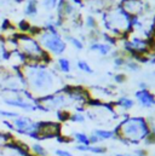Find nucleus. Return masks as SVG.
I'll return each instance as SVG.
<instances>
[{"mask_svg":"<svg viewBox=\"0 0 155 156\" xmlns=\"http://www.w3.org/2000/svg\"><path fill=\"white\" fill-rule=\"evenodd\" d=\"M20 72L26 88L38 99L59 91L57 88L61 85V79L56 70L50 69L45 63H24Z\"/></svg>","mask_w":155,"mask_h":156,"instance_id":"nucleus-1","label":"nucleus"},{"mask_svg":"<svg viewBox=\"0 0 155 156\" xmlns=\"http://www.w3.org/2000/svg\"><path fill=\"white\" fill-rule=\"evenodd\" d=\"M114 131L117 140L128 147L143 143L152 133L150 122L142 116H126L121 119Z\"/></svg>","mask_w":155,"mask_h":156,"instance_id":"nucleus-2","label":"nucleus"},{"mask_svg":"<svg viewBox=\"0 0 155 156\" xmlns=\"http://www.w3.org/2000/svg\"><path fill=\"white\" fill-rule=\"evenodd\" d=\"M15 39L17 42V51L24 57L27 63H46L50 61L49 55L44 51L35 38L26 34H20L16 35Z\"/></svg>","mask_w":155,"mask_h":156,"instance_id":"nucleus-3","label":"nucleus"},{"mask_svg":"<svg viewBox=\"0 0 155 156\" xmlns=\"http://www.w3.org/2000/svg\"><path fill=\"white\" fill-rule=\"evenodd\" d=\"M103 24L109 32V34L113 35V38L128 34V32L132 29L131 16L122 7H119L114 11L106 12L103 15Z\"/></svg>","mask_w":155,"mask_h":156,"instance_id":"nucleus-4","label":"nucleus"},{"mask_svg":"<svg viewBox=\"0 0 155 156\" xmlns=\"http://www.w3.org/2000/svg\"><path fill=\"white\" fill-rule=\"evenodd\" d=\"M42 121H37L26 115H18L13 120H2V125L9 128V131L17 133L20 136L28 137L33 140H39V133Z\"/></svg>","mask_w":155,"mask_h":156,"instance_id":"nucleus-5","label":"nucleus"},{"mask_svg":"<svg viewBox=\"0 0 155 156\" xmlns=\"http://www.w3.org/2000/svg\"><path fill=\"white\" fill-rule=\"evenodd\" d=\"M35 39L47 55L62 56L67 50V41L58 32H49L42 29L37 33Z\"/></svg>","mask_w":155,"mask_h":156,"instance_id":"nucleus-6","label":"nucleus"},{"mask_svg":"<svg viewBox=\"0 0 155 156\" xmlns=\"http://www.w3.org/2000/svg\"><path fill=\"white\" fill-rule=\"evenodd\" d=\"M2 102L5 105H7L10 108L21 109V110L27 112V113H33V112L40 110L38 99L27 88L21 91L20 93L12 94L10 97H5L2 99Z\"/></svg>","mask_w":155,"mask_h":156,"instance_id":"nucleus-7","label":"nucleus"},{"mask_svg":"<svg viewBox=\"0 0 155 156\" xmlns=\"http://www.w3.org/2000/svg\"><path fill=\"white\" fill-rule=\"evenodd\" d=\"M124 48L131 53V56L136 59H138L139 57H142L143 55L148 53L149 50L152 48V44L150 41L139 38V37H131L130 39L125 40L124 42Z\"/></svg>","mask_w":155,"mask_h":156,"instance_id":"nucleus-8","label":"nucleus"},{"mask_svg":"<svg viewBox=\"0 0 155 156\" xmlns=\"http://www.w3.org/2000/svg\"><path fill=\"white\" fill-rule=\"evenodd\" d=\"M0 156H32L28 145L18 139L12 138L10 142L0 147Z\"/></svg>","mask_w":155,"mask_h":156,"instance_id":"nucleus-9","label":"nucleus"},{"mask_svg":"<svg viewBox=\"0 0 155 156\" xmlns=\"http://www.w3.org/2000/svg\"><path fill=\"white\" fill-rule=\"evenodd\" d=\"M61 137V125L53 121H42L39 133V140L53 139Z\"/></svg>","mask_w":155,"mask_h":156,"instance_id":"nucleus-10","label":"nucleus"},{"mask_svg":"<svg viewBox=\"0 0 155 156\" xmlns=\"http://www.w3.org/2000/svg\"><path fill=\"white\" fill-rule=\"evenodd\" d=\"M135 101L139 107L144 109H154L155 108V94L147 90H138L135 93Z\"/></svg>","mask_w":155,"mask_h":156,"instance_id":"nucleus-11","label":"nucleus"},{"mask_svg":"<svg viewBox=\"0 0 155 156\" xmlns=\"http://www.w3.org/2000/svg\"><path fill=\"white\" fill-rule=\"evenodd\" d=\"M74 150L78 153H82V154H91V155H101L104 156L107 155L108 149L107 147L102 145V144H96V145H79V144H74Z\"/></svg>","mask_w":155,"mask_h":156,"instance_id":"nucleus-12","label":"nucleus"},{"mask_svg":"<svg viewBox=\"0 0 155 156\" xmlns=\"http://www.w3.org/2000/svg\"><path fill=\"white\" fill-rule=\"evenodd\" d=\"M91 134L98 140L99 144L103 143V142L117 140L114 128H113V129H110V128H102V127H99V128H93V129L91 131Z\"/></svg>","mask_w":155,"mask_h":156,"instance_id":"nucleus-13","label":"nucleus"},{"mask_svg":"<svg viewBox=\"0 0 155 156\" xmlns=\"http://www.w3.org/2000/svg\"><path fill=\"white\" fill-rule=\"evenodd\" d=\"M88 50L92 51V52L98 53L102 57H107V56H109V55L113 53V46L109 45L106 41H99V40H97V41H90Z\"/></svg>","mask_w":155,"mask_h":156,"instance_id":"nucleus-14","label":"nucleus"},{"mask_svg":"<svg viewBox=\"0 0 155 156\" xmlns=\"http://www.w3.org/2000/svg\"><path fill=\"white\" fill-rule=\"evenodd\" d=\"M70 142L79 145H90V134L84 131H73L70 137Z\"/></svg>","mask_w":155,"mask_h":156,"instance_id":"nucleus-15","label":"nucleus"},{"mask_svg":"<svg viewBox=\"0 0 155 156\" xmlns=\"http://www.w3.org/2000/svg\"><path fill=\"white\" fill-rule=\"evenodd\" d=\"M28 150H29V154L32 156H50L47 148L44 144H41L40 142H37V140H34L28 147Z\"/></svg>","mask_w":155,"mask_h":156,"instance_id":"nucleus-16","label":"nucleus"},{"mask_svg":"<svg viewBox=\"0 0 155 156\" xmlns=\"http://www.w3.org/2000/svg\"><path fill=\"white\" fill-rule=\"evenodd\" d=\"M135 104H136V101L131 97H127V96H121L114 103V105H116L117 108H120L121 110H125V112L131 110L135 107Z\"/></svg>","mask_w":155,"mask_h":156,"instance_id":"nucleus-17","label":"nucleus"},{"mask_svg":"<svg viewBox=\"0 0 155 156\" xmlns=\"http://www.w3.org/2000/svg\"><path fill=\"white\" fill-rule=\"evenodd\" d=\"M122 69H125V70H127L130 73H138L141 70V64L136 58L130 57V58L125 59V64H124Z\"/></svg>","mask_w":155,"mask_h":156,"instance_id":"nucleus-18","label":"nucleus"},{"mask_svg":"<svg viewBox=\"0 0 155 156\" xmlns=\"http://www.w3.org/2000/svg\"><path fill=\"white\" fill-rule=\"evenodd\" d=\"M56 66H57V69H58L62 74H69V73L72 72V63H70V61H69L68 58H66V57H59V58L57 59Z\"/></svg>","mask_w":155,"mask_h":156,"instance_id":"nucleus-19","label":"nucleus"},{"mask_svg":"<svg viewBox=\"0 0 155 156\" xmlns=\"http://www.w3.org/2000/svg\"><path fill=\"white\" fill-rule=\"evenodd\" d=\"M24 15L27 17H35L38 15V1L37 0H28L24 6Z\"/></svg>","mask_w":155,"mask_h":156,"instance_id":"nucleus-20","label":"nucleus"},{"mask_svg":"<svg viewBox=\"0 0 155 156\" xmlns=\"http://www.w3.org/2000/svg\"><path fill=\"white\" fill-rule=\"evenodd\" d=\"M70 122L73 123H78V125H82L86 122L87 116L86 114L84 113V110H75L74 113H70L69 114V119H68Z\"/></svg>","mask_w":155,"mask_h":156,"instance_id":"nucleus-21","label":"nucleus"},{"mask_svg":"<svg viewBox=\"0 0 155 156\" xmlns=\"http://www.w3.org/2000/svg\"><path fill=\"white\" fill-rule=\"evenodd\" d=\"M11 52L6 46V40L0 35V61H9L11 58Z\"/></svg>","mask_w":155,"mask_h":156,"instance_id":"nucleus-22","label":"nucleus"},{"mask_svg":"<svg viewBox=\"0 0 155 156\" xmlns=\"http://www.w3.org/2000/svg\"><path fill=\"white\" fill-rule=\"evenodd\" d=\"M66 41H68L77 51H82L84 47H85L82 39L77 38V37H73V35H67V37H66Z\"/></svg>","mask_w":155,"mask_h":156,"instance_id":"nucleus-23","label":"nucleus"},{"mask_svg":"<svg viewBox=\"0 0 155 156\" xmlns=\"http://www.w3.org/2000/svg\"><path fill=\"white\" fill-rule=\"evenodd\" d=\"M77 68L80 70V72H82V73H85V74H93V69H92V67L88 64V62H86L85 59H79L77 62Z\"/></svg>","mask_w":155,"mask_h":156,"instance_id":"nucleus-24","label":"nucleus"},{"mask_svg":"<svg viewBox=\"0 0 155 156\" xmlns=\"http://www.w3.org/2000/svg\"><path fill=\"white\" fill-rule=\"evenodd\" d=\"M20 114L15 110H10V109H0V117H2L4 120H13L18 116Z\"/></svg>","mask_w":155,"mask_h":156,"instance_id":"nucleus-25","label":"nucleus"},{"mask_svg":"<svg viewBox=\"0 0 155 156\" xmlns=\"http://www.w3.org/2000/svg\"><path fill=\"white\" fill-rule=\"evenodd\" d=\"M85 27L92 32V30H97L98 29V24H97V21L95 20L93 16H87L86 20H85Z\"/></svg>","mask_w":155,"mask_h":156,"instance_id":"nucleus-26","label":"nucleus"},{"mask_svg":"<svg viewBox=\"0 0 155 156\" xmlns=\"http://www.w3.org/2000/svg\"><path fill=\"white\" fill-rule=\"evenodd\" d=\"M42 7H45L46 10L51 11L53 9H57L58 5V0H42Z\"/></svg>","mask_w":155,"mask_h":156,"instance_id":"nucleus-27","label":"nucleus"},{"mask_svg":"<svg viewBox=\"0 0 155 156\" xmlns=\"http://www.w3.org/2000/svg\"><path fill=\"white\" fill-rule=\"evenodd\" d=\"M12 138H13V136L10 132H2V131H0V147L4 145V144H6L7 142H10Z\"/></svg>","mask_w":155,"mask_h":156,"instance_id":"nucleus-28","label":"nucleus"},{"mask_svg":"<svg viewBox=\"0 0 155 156\" xmlns=\"http://www.w3.org/2000/svg\"><path fill=\"white\" fill-rule=\"evenodd\" d=\"M53 155L56 156H74V154L70 151V150H68V149H64V148H57L56 150H55V154Z\"/></svg>","mask_w":155,"mask_h":156,"instance_id":"nucleus-29","label":"nucleus"},{"mask_svg":"<svg viewBox=\"0 0 155 156\" xmlns=\"http://www.w3.org/2000/svg\"><path fill=\"white\" fill-rule=\"evenodd\" d=\"M113 80L115 81L116 83H122V82H125L126 76H125V74H122V73H117L115 75H113Z\"/></svg>","mask_w":155,"mask_h":156,"instance_id":"nucleus-30","label":"nucleus"},{"mask_svg":"<svg viewBox=\"0 0 155 156\" xmlns=\"http://www.w3.org/2000/svg\"><path fill=\"white\" fill-rule=\"evenodd\" d=\"M124 156H150V155H138L135 153H124Z\"/></svg>","mask_w":155,"mask_h":156,"instance_id":"nucleus-31","label":"nucleus"},{"mask_svg":"<svg viewBox=\"0 0 155 156\" xmlns=\"http://www.w3.org/2000/svg\"><path fill=\"white\" fill-rule=\"evenodd\" d=\"M104 156H124V153H115V154H108V155H104Z\"/></svg>","mask_w":155,"mask_h":156,"instance_id":"nucleus-32","label":"nucleus"},{"mask_svg":"<svg viewBox=\"0 0 155 156\" xmlns=\"http://www.w3.org/2000/svg\"><path fill=\"white\" fill-rule=\"evenodd\" d=\"M150 128H152V133L155 134V123H150Z\"/></svg>","mask_w":155,"mask_h":156,"instance_id":"nucleus-33","label":"nucleus"},{"mask_svg":"<svg viewBox=\"0 0 155 156\" xmlns=\"http://www.w3.org/2000/svg\"><path fill=\"white\" fill-rule=\"evenodd\" d=\"M152 41H153V42H150V44H152V48H155V37H154V39L152 40Z\"/></svg>","mask_w":155,"mask_h":156,"instance_id":"nucleus-34","label":"nucleus"},{"mask_svg":"<svg viewBox=\"0 0 155 156\" xmlns=\"http://www.w3.org/2000/svg\"><path fill=\"white\" fill-rule=\"evenodd\" d=\"M153 156H155V154H154V155H153Z\"/></svg>","mask_w":155,"mask_h":156,"instance_id":"nucleus-35","label":"nucleus"},{"mask_svg":"<svg viewBox=\"0 0 155 156\" xmlns=\"http://www.w3.org/2000/svg\"><path fill=\"white\" fill-rule=\"evenodd\" d=\"M154 137H155V134H154Z\"/></svg>","mask_w":155,"mask_h":156,"instance_id":"nucleus-36","label":"nucleus"}]
</instances>
